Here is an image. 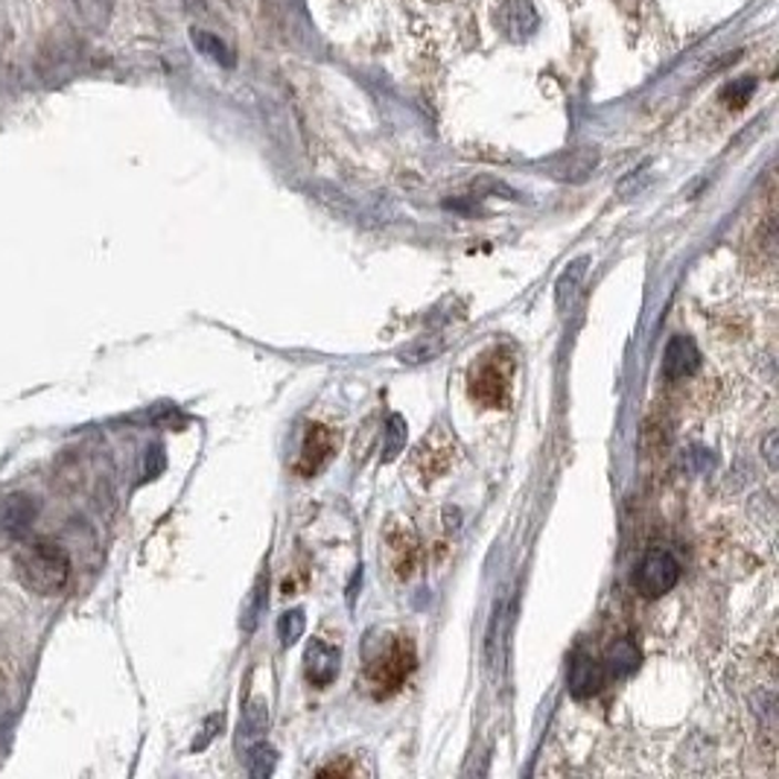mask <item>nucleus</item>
Wrapping results in <instances>:
<instances>
[{
	"label": "nucleus",
	"instance_id": "obj_1",
	"mask_svg": "<svg viewBox=\"0 0 779 779\" xmlns=\"http://www.w3.org/2000/svg\"><path fill=\"white\" fill-rule=\"evenodd\" d=\"M15 570L21 584L35 595H59L65 593L67 581H71V561L53 543L35 540L27 543L15 558Z\"/></svg>",
	"mask_w": 779,
	"mask_h": 779
},
{
	"label": "nucleus",
	"instance_id": "obj_2",
	"mask_svg": "<svg viewBox=\"0 0 779 779\" xmlns=\"http://www.w3.org/2000/svg\"><path fill=\"white\" fill-rule=\"evenodd\" d=\"M412 668H415V643L409 636H397V640H392L386 654H380L368 666V681L374 692L386 698V695L401 689L406 677L412 675Z\"/></svg>",
	"mask_w": 779,
	"mask_h": 779
},
{
	"label": "nucleus",
	"instance_id": "obj_3",
	"mask_svg": "<svg viewBox=\"0 0 779 779\" xmlns=\"http://www.w3.org/2000/svg\"><path fill=\"white\" fill-rule=\"evenodd\" d=\"M511 360L508 356H485L470 374V394L488 409H499L508 403V388H511Z\"/></svg>",
	"mask_w": 779,
	"mask_h": 779
},
{
	"label": "nucleus",
	"instance_id": "obj_4",
	"mask_svg": "<svg viewBox=\"0 0 779 779\" xmlns=\"http://www.w3.org/2000/svg\"><path fill=\"white\" fill-rule=\"evenodd\" d=\"M681 581V563L675 561V554L663 552V549H651L640 561L634 572L636 593L645 599H659V595L672 593Z\"/></svg>",
	"mask_w": 779,
	"mask_h": 779
},
{
	"label": "nucleus",
	"instance_id": "obj_5",
	"mask_svg": "<svg viewBox=\"0 0 779 779\" xmlns=\"http://www.w3.org/2000/svg\"><path fill=\"white\" fill-rule=\"evenodd\" d=\"M499 33L511 41H529L540 30V15L531 0H502L497 9Z\"/></svg>",
	"mask_w": 779,
	"mask_h": 779
},
{
	"label": "nucleus",
	"instance_id": "obj_6",
	"mask_svg": "<svg viewBox=\"0 0 779 779\" xmlns=\"http://www.w3.org/2000/svg\"><path fill=\"white\" fill-rule=\"evenodd\" d=\"M333 450H336V435L330 433L328 426L313 424L307 429L304 447H301V456H298L295 461V470L301 476L319 474L324 467V461L333 456Z\"/></svg>",
	"mask_w": 779,
	"mask_h": 779
},
{
	"label": "nucleus",
	"instance_id": "obj_7",
	"mask_svg": "<svg viewBox=\"0 0 779 779\" xmlns=\"http://www.w3.org/2000/svg\"><path fill=\"white\" fill-rule=\"evenodd\" d=\"M339 659H342L339 648L322 643V640H313V643L307 645L304 654L307 681L313 683V686H330L339 675Z\"/></svg>",
	"mask_w": 779,
	"mask_h": 779
},
{
	"label": "nucleus",
	"instance_id": "obj_8",
	"mask_svg": "<svg viewBox=\"0 0 779 779\" xmlns=\"http://www.w3.org/2000/svg\"><path fill=\"white\" fill-rule=\"evenodd\" d=\"M604 681H607V675H604V668L599 659H593L590 654H584V651H579L575 657H572V666H570V692L572 698H593L595 692L602 689Z\"/></svg>",
	"mask_w": 779,
	"mask_h": 779
},
{
	"label": "nucleus",
	"instance_id": "obj_9",
	"mask_svg": "<svg viewBox=\"0 0 779 779\" xmlns=\"http://www.w3.org/2000/svg\"><path fill=\"white\" fill-rule=\"evenodd\" d=\"M700 354L695 342L689 336H672L666 345V356H663V374L666 380L689 377L692 371L698 368Z\"/></svg>",
	"mask_w": 779,
	"mask_h": 779
},
{
	"label": "nucleus",
	"instance_id": "obj_10",
	"mask_svg": "<svg viewBox=\"0 0 779 779\" xmlns=\"http://www.w3.org/2000/svg\"><path fill=\"white\" fill-rule=\"evenodd\" d=\"M388 549H392V563H394V570H397V575H401V579L412 575L415 561H418V540H415V534L406 529L392 531Z\"/></svg>",
	"mask_w": 779,
	"mask_h": 779
},
{
	"label": "nucleus",
	"instance_id": "obj_11",
	"mask_svg": "<svg viewBox=\"0 0 779 779\" xmlns=\"http://www.w3.org/2000/svg\"><path fill=\"white\" fill-rule=\"evenodd\" d=\"M636 666H640V651L631 640H616L602 663L607 677H627L631 672H636Z\"/></svg>",
	"mask_w": 779,
	"mask_h": 779
},
{
	"label": "nucleus",
	"instance_id": "obj_12",
	"mask_svg": "<svg viewBox=\"0 0 779 779\" xmlns=\"http://www.w3.org/2000/svg\"><path fill=\"white\" fill-rule=\"evenodd\" d=\"M586 263H590V260L579 258L570 269H567V272L561 274V278H558V283H554V304H558L561 313L572 304V298H575V292H579L581 281H584V274H586Z\"/></svg>",
	"mask_w": 779,
	"mask_h": 779
},
{
	"label": "nucleus",
	"instance_id": "obj_13",
	"mask_svg": "<svg viewBox=\"0 0 779 779\" xmlns=\"http://www.w3.org/2000/svg\"><path fill=\"white\" fill-rule=\"evenodd\" d=\"M266 593H269V572H260L258 584L251 590L249 604H246V619H242V627H246V631H255L260 616L266 613V604H269V595Z\"/></svg>",
	"mask_w": 779,
	"mask_h": 779
},
{
	"label": "nucleus",
	"instance_id": "obj_14",
	"mask_svg": "<svg viewBox=\"0 0 779 779\" xmlns=\"http://www.w3.org/2000/svg\"><path fill=\"white\" fill-rule=\"evenodd\" d=\"M266 724H269V704H266L263 698L251 700L249 709H246V715H242V724H240L242 739L246 741L260 739V736L266 733Z\"/></svg>",
	"mask_w": 779,
	"mask_h": 779
},
{
	"label": "nucleus",
	"instance_id": "obj_15",
	"mask_svg": "<svg viewBox=\"0 0 779 779\" xmlns=\"http://www.w3.org/2000/svg\"><path fill=\"white\" fill-rule=\"evenodd\" d=\"M563 162H567V167L554 169V176L570 178V181H581L586 173H593L595 162H599V153H595V149H579V153H572L570 158H563Z\"/></svg>",
	"mask_w": 779,
	"mask_h": 779
},
{
	"label": "nucleus",
	"instance_id": "obj_16",
	"mask_svg": "<svg viewBox=\"0 0 779 779\" xmlns=\"http://www.w3.org/2000/svg\"><path fill=\"white\" fill-rule=\"evenodd\" d=\"M194 41H196V48H199L205 56L214 59V62H219V65H226V67L233 65V53L226 48V41H219L217 35L205 33V30H194Z\"/></svg>",
	"mask_w": 779,
	"mask_h": 779
},
{
	"label": "nucleus",
	"instance_id": "obj_17",
	"mask_svg": "<svg viewBox=\"0 0 779 779\" xmlns=\"http://www.w3.org/2000/svg\"><path fill=\"white\" fill-rule=\"evenodd\" d=\"M304 627H307L304 611H287L281 619H278V636H281V643L287 645V648L301 640Z\"/></svg>",
	"mask_w": 779,
	"mask_h": 779
},
{
	"label": "nucleus",
	"instance_id": "obj_18",
	"mask_svg": "<svg viewBox=\"0 0 779 779\" xmlns=\"http://www.w3.org/2000/svg\"><path fill=\"white\" fill-rule=\"evenodd\" d=\"M403 447H406V420L401 418V415H392L386 424V461H392V458H397L403 453Z\"/></svg>",
	"mask_w": 779,
	"mask_h": 779
},
{
	"label": "nucleus",
	"instance_id": "obj_19",
	"mask_svg": "<svg viewBox=\"0 0 779 779\" xmlns=\"http://www.w3.org/2000/svg\"><path fill=\"white\" fill-rule=\"evenodd\" d=\"M274 762H278V754H274L269 745H255L249 754V771L251 777H269L274 771Z\"/></svg>",
	"mask_w": 779,
	"mask_h": 779
},
{
	"label": "nucleus",
	"instance_id": "obj_20",
	"mask_svg": "<svg viewBox=\"0 0 779 779\" xmlns=\"http://www.w3.org/2000/svg\"><path fill=\"white\" fill-rule=\"evenodd\" d=\"M442 339H433V342H429V339H420V342H415V345L403 351L401 360L409 362V365H415V362H429L442 354Z\"/></svg>",
	"mask_w": 779,
	"mask_h": 779
},
{
	"label": "nucleus",
	"instance_id": "obj_21",
	"mask_svg": "<svg viewBox=\"0 0 779 779\" xmlns=\"http://www.w3.org/2000/svg\"><path fill=\"white\" fill-rule=\"evenodd\" d=\"M773 442H777V435H768V447H765V458H768V465L777 467V450H773Z\"/></svg>",
	"mask_w": 779,
	"mask_h": 779
}]
</instances>
